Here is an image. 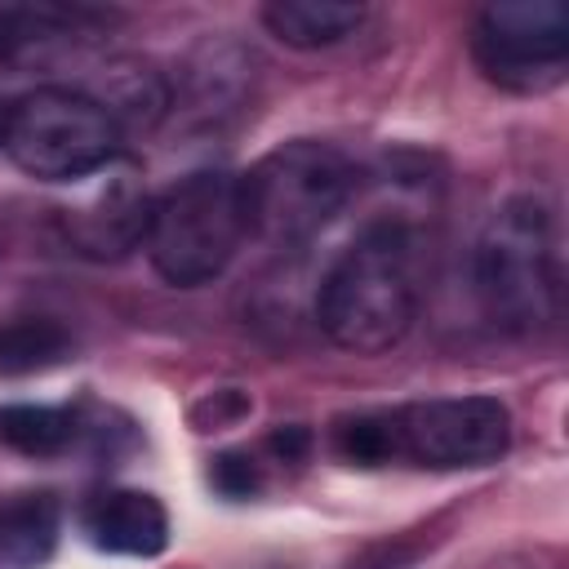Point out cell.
<instances>
[{
  "mask_svg": "<svg viewBox=\"0 0 569 569\" xmlns=\"http://www.w3.org/2000/svg\"><path fill=\"white\" fill-rule=\"evenodd\" d=\"M418 311V280L409 244L396 227H373L338 253L316 293V325L356 356L391 351Z\"/></svg>",
  "mask_w": 569,
  "mask_h": 569,
  "instance_id": "cell-1",
  "label": "cell"
},
{
  "mask_svg": "<svg viewBox=\"0 0 569 569\" xmlns=\"http://www.w3.org/2000/svg\"><path fill=\"white\" fill-rule=\"evenodd\" d=\"M476 293L493 325L538 333L560 316V249L551 213L533 196L493 209L476 240Z\"/></svg>",
  "mask_w": 569,
  "mask_h": 569,
  "instance_id": "cell-2",
  "label": "cell"
},
{
  "mask_svg": "<svg viewBox=\"0 0 569 569\" xmlns=\"http://www.w3.org/2000/svg\"><path fill=\"white\" fill-rule=\"evenodd\" d=\"M236 178L249 236L276 249H293L320 236L342 213L356 187L351 160L316 138L280 142Z\"/></svg>",
  "mask_w": 569,
  "mask_h": 569,
  "instance_id": "cell-3",
  "label": "cell"
},
{
  "mask_svg": "<svg viewBox=\"0 0 569 569\" xmlns=\"http://www.w3.org/2000/svg\"><path fill=\"white\" fill-rule=\"evenodd\" d=\"M249 240L240 178L222 169H196L151 196L142 249L160 280L178 289H196L218 280L240 244Z\"/></svg>",
  "mask_w": 569,
  "mask_h": 569,
  "instance_id": "cell-4",
  "label": "cell"
},
{
  "mask_svg": "<svg viewBox=\"0 0 569 569\" xmlns=\"http://www.w3.org/2000/svg\"><path fill=\"white\" fill-rule=\"evenodd\" d=\"M9 160L36 182H84L120 156L111 116L71 84H40L9 102Z\"/></svg>",
  "mask_w": 569,
  "mask_h": 569,
  "instance_id": "cell-5",
  "label": "cell"
},
{
  "mask_svg": "<svg viewBox=\"0 0 569 569\" xmlns=\"http://www.w3.org/2000/svg\"><path fill=\"white\" fill-rule=\"evenodd\" d=\"M471 58L507 93H547L569 71V9L560 0H511L476 13Z\"/></svg>",
  "mask_w": 569,
  "mask_h": 569,
  "instance_id": "cell-6",
  "label": "cell"
},
{
  "mask_svg": "<svg viewBox=\"0 0 569 569\" xmlns=\"http://www.w3.org/2000/svg\"><path fill=\"white\" fill-rule=\"evenodd\" d=\"M387 418L396 462H418L436 471L489 467L511 445V413L493 396H436L391 405Z\"/></svg>",
  "mask_w": 569,
  "mask_h": 569,
  "instance_id": "cell-7",
  "label": "cell"
},
{
  "mask_svg": "<svg viewBox=\"0 0 569 569\" xmlns=\"http://www.w3.org/2000/svg\"><path fill=\"white\" fill-rule=\"evenodd\" d=\"M76 187H84V196L62 213L67 240L76 244V253L111 262V258H124V253L142 249L151 196H147L142 173H138L133 160L116 156L111 164H102L98 173H89Z\"/></svg>",
  "mask_w": 569,
  "mask_h": 569,
  "instance_id": "cell-8",
  "label": "cell"
},
{
  "mask_svg": "<svg viewBox=\"0 0 569 569\" xmlns=\"http://www.w3.org/2000/svg\"><path fill=\"white\" fill-rule=\"evenodd\" d=\"M93 22L98 13L80 4H0V67H49L93 36Z\"/></svg>",
  "mask_w": 569,
  "mask_h": 569,
  "instance_id": "cell-9",
  "label": "cell"
},
{
  "mask_svg": "<svg viewBox=\"0 0 569 569\" xmlns=\"http://www.w3.org/2000/svg\"><path fill=\"white\" fill-rule=\"evenodd\" d=\"M80 529L98 551L151 560L169 547V516L147 489H102L84 502Z\"/></svg>",
  "mask_w": 569,
  "mask_h": 569,
  "instance_id": "cell-10",
  "label": "cell"
},
{
  "mask_svg": "<svg viewBox=\"0 0 569 569\" xmlns=\"http://www.w3.org/2000/svg\"><path fill=\"white\" fill-rule=\"evenodd\" d=\"M84 93L111 116V124L120 129V138L124 133H138V129H156L164 120V111H169V98H173L164 71H156L142 58H111L102 67L98 84L84 89Z\"/></svg>",
  "mask_w": 569,
  "mask_h": 569,
  "instance_id": "cell-11",
  "label": "cell"
},
{
  "mask_svg": "<svg viewBox=\"0 0 569 569\" xmlns=\"http://www.w3.org/2000/svg\"><path fill=\"white\" fill-rule=\"evenodd\" d=\"M58 498L13 493L0 502V569H40L58 547Z\"/></svg>",
  "mask_w": 569,
  "mask_h": 569,
  "instance_id": "cell-12",
  "label": "cell"
},
{
  "mask_svg": "<svg viewBox=\"0 0 569 569\" xmlns=\"http://www.w3.org/2000/svg\"><path fill=\"white\" fill-rule=\"evenodd\" d=\"M262 22L289 49H329L356 36V27L365 22V9L342 0H271L262 4Z\"/></svg>",
  "mask_w": 569,
  "mask_h": 569,
  "instance_id": "cell-13",
  "label": "cell"
},
{
  "mask_svg": "<svg viewBox=\"0 0 569 569\" xmlns=\"http://www.w3.org/2000/svg\"><path fill=\"white\" fill-rule=\"evenodd\" d=\"M76 436H80V418L71 409L31 405V400L0 405V445L22 458H58L76 445Z\"/></svg>",
  "mask_w": 569,
  "mask_h": 569,
  "instance_id": "cell-14",
  "label": "cell"
},
{
  "mask_svg": "<svg viewBox=\"0 0 569 569\" xmlns=\"http://www.w3.org/2000/svg\"><path fill=\"white\" fill-rule=\"evenodd\" d=\"M71 356L67 325L49 316H13L0 320V378H27L62 365Z\"/></svg>",
  "mask_w": 569,
  "mask_h": 569,
  "instance_id": "cell-15",
  "label": "cell"
},
{
  "mask_svg": "<svg viewBox=\"0 0 569 569\" xmlns=\"http://www.w3.org/2000/svg\"><path fill=\"white\" fill-rule=\"evenodd\" d=\"M209 480H213V489L227 493V498H249V493H258V485H262L258 462H253L249 453H218Z\"/></svg>",
  "mask_w": 569,
  "mask_h": 569,
  "instance_id": "cell-16",
  "label": "cell"
},
{
  "mask_svg": "<svg viewBox=\"0 0 569 569\" xmlns=\"http://www.w3.org/2000/svg\"><path fill=\"white\" fill-rule=\"evenodd\" d=\"M267 445H271L284 462H298V458L307 453V445H311V431H307V427H298V422H289V427H276V431L267 436Z\"/></svg>",
  "mask_w": 569,
  "mask_h": 569,
  "instance_id": "cell-17",
  "label": "cell"
},
{
  "mask_svg": "<svg viewBox=\"0 0 569 569\" xmlns=\"http://www.w3.org/2000/svg\"><path fill=\"white\" fill-rule=\"evenodd\" d=\"M4 133H9V102L0 98V151H4Z\"/></svg>",
  "mask_w": 569,
  "mask_h": 569,
  "instance_id": "cell-18",
  "label": "cell"
}]
</instances>
